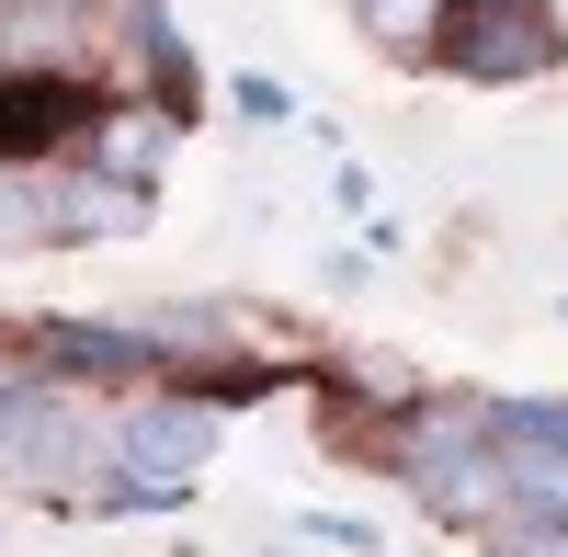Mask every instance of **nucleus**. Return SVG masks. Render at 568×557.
<instances>
[{
	"label": "nucleus",
	"instance_id": "obj_12",
	"mask_svg": "<svg viewBox=\"0 0 568 557\" xmlns=\"http://www.w3.org/2000/svg\"><path fill=\"white\" fill-rule=\"evenodd\" d=\"M489 444H546V455H568V398H489Z\"/></svg>",
	"mask_w": 568,
	"mask_h": 557
},
{
	"label": "nucleus",
	"instance_id": "obj_8",
	"mask_svg": "<svg viewBox=\"0 0 568 557\" xmlns=\"http://www.w3.org/2000/svg\"><path fill=\"white\" fill-rule=\"evenodd\" d=\"M149 216H160V194H125V182H103V171H58V251H103V240H149Z\"/></svg>",
	"mask_w": 568,
	"mask_h": 557
},
{
	"label": "nucleus",
	"instance_id": "obj_11",
	"mask_svg": "<svg viewBox=\"0 0 568 557\" xmlns=\"http://www.w3.org/2000/svg\"><path fill=\"white\" fill-rule=\"evenodd\" d=\"M342 12L387 45V58H433V34H444V12L455 0H342Z\"/></svg>",
	"mask_w": 568,
	"mask_h": 557
},
{
	"label": "nucleus",
	"instance_id": "obj_14",
	"mask_svg": "<svg viewBox=\"0 0 568 557\" xmlns=\"http://www.w3.org/2000/svg\"><path fill=\"white\" fill-rule=\"evenodd\" d=\"M296 535L307 546H342V557H375V524H353V513H307Z\"/></svg>",
	"mask_w": 568,
	"mask_h": 557
},
{
	"label": "nucleus",
	"instance_id": "obj_4",
	"mask_svg": "<svg viewBox=\"0 0 568 557\" xmlns=\"http://www.w3.org/2000/svg\"><path fill=\"white\" fill-rule=\"evenodd\" d=\"M58 387H171V353H160V331L149 318H69V307H45V318H23L12 331Z\"/></svg>",
	"mask_w": 568,
	"mask_h": 557
},
{
	"label": "nucleus",
	"instance_id": "obj_7",
	"mask_svg": "<svg viewBox=\"0 0 568 557\" xmlns=\"http://www.w3.org/2000/svg\"><path fill=\"white\" fill-rule=\"evenodd\" d=\"M114 45H125V69L149 80L136 103H160L171 125L194 114V45H182V23H171V0H114V23H103Z\"/></svg>",
	"mask_w": 568,
	"mask_h": 557
},
{
	"label": "nucleus",
	"instance_id": "obj_5",
	"mask_svg": "<svg viewBox=\"0 0 568 557\" xmlns=\"http://www.w3.org/2000/svg\"><path fill=\"white\" fill-rule=\"evenodd\" d=\"M114 103L103 69H0V160H80L91 114Z\"/></svg>",
	"mask_w": 568,
	"mask_h": 557
},
{
	"label": "nucleus",
	"instance_id": "obj_13",
	"mask_svg": "<svg viewBox=\"0 0 568 557\" xmlns=\"http://www.w3.org/2000/svg\"><path fill=\"white\" fill-rule=\"evenodd\" d=\"M227 103H240V125H296V91H284V80H262V69H240V80H227Z\"/></svg>",
	"mask_w": 568,
	"mask_h": 557
},
{
	"label": "nucleus",
	"instance_id": "obj_3",
	"mask_svg": "<svg viewBox=\"0 0 568 557\" xmlns=\"http://www.w3.org/2000/svg\"><path fill=\"white\" fill-rule=\"evenodd\" d=\"M216 467V409L182 398V387H136L114 422H103V478H149V489H182Z\"/></svg>",
	"mask_w": 568,
	"mask_h": 557
},
{
	"label": "nucleus",
	"instance_id": "obj_2",
	"mask_svg": "<svg viewBox=\"0 0 568 557\" xmlns=\"http://www.w3.org/2000/svg\"><path fill=\"white\" fill-rule=\"evenodd\" d=\"M433 69L444 80H478V91H524L568 69V23L546 0H455L444 34H433Z\"/></svg>",
	"mask_w": 568,
	"mask_h": 557
},
{
	"label": "nucleus",
	"instance_id": "obj_9",
	"mask_svg": "<svg viewBox=\"0 0 568 557\" xmlns=\"http://www.w3.org/2000/svg\"><path fill=\"white\" fill-rule=\"evenodd\" d=\"M58 171L45 160H0V262L12 251H58Z\"/></svg>",
	"mask_w": 568,
	"mask_h": 557
},
{
	"label": "nucleus",
	"instance_id": "obj_10",
	"mask_svg": "<svg viewBox=\"0 0 568 557\" xmlns=\"http://www.w3.org/2000/svg\"><path fill=\"white\" fill-rule=\"evenodd\" d=\"M500 500H511V524H557V535H568V455L500 444Z\"/></svg>",
	"mask_w": 568,
	"mask_h": 557
},
{
	"label": "nucleus",
	"instance_id": "obj_6",
	"mask_svg": "<svg viewBox=\"0 0 568 557\" xmlns=\"http://www.w3.org/2000/svg\"><path fill=\"white\" fill-rule=\"evenodd\" d=\"M171 149H182V125H171L160 103H136V91H114V103L91 114V136H80V171H103V182H125V194H160V171H171Z\"/></svg>",
	"mask_w": 568,
	"mask_h": 557
},
{
	"label": "nucleus",
	"instance_id": "obj_1",
	"mask_svg": "<svg viewBox=\"0 0 568 557\" xmlns=\"http://www.w3.org/2000/svg\"><path fill=\"white\" fill-rule=\"evenodd\" d=\"M0 478L34 489V500H91V478H103V422L80 409V387H58L45 364L0 331Z\"/></svg>",
	"mask_w": 568,
	"mask_h": 557
}]
</instances>
